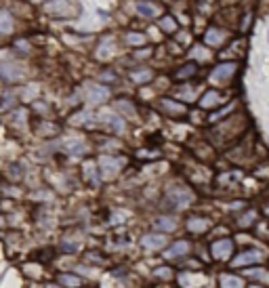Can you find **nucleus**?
<instances>
[{
	"mask_svg": "<svg viewBox=\"0 0 269 288\" xmlns=\"http://www.w3.org/2000/svg\"><path fill=\"white\" fill-rule=\"evenodd\" d=\"M97 118H99V122H101L103 126H108V129H110L112 133H124V120L116 114V111L103 110Z\"/></svg>",
	"mask_w": 269,
	"mask_h": 288,
	"instance_id": "1",
	"label": "nucleus"
},
{
	"mask_svg": "<svg viewBox=\"0 0 269 288\" xmlns=\"http://www.w3.org/2000/svg\"><path fill=\"white\" fill-rule=\"evenodd\" d=\"M194 196L187 192V189H183V187H173L171 192L166 194V200L171 202V204L175 208H183V206H187L189 202H192Z\"/></svg>",
	"mask_w": 269,
	"mask_h": 288,
	"instance_id": "2",
	"label": "nucleus"
},
{
	"mask_svg": "<svg viewBox=\"0 0 269 288\" xmlns=\"http://www.w3.org/2000/svg\"><path fill=\"white\" fill-rule=\"evenodd\" d=\"M110 97V90L101 87V84H87L84 87V99L89 103H101Z\"/></svg>",
	"mask_w": 269,
	"mask_h": 288,
	"instance_id": "3",
	"label": "nucleus"
},
{
	"mask_svg": "<svg viewBox=\"0 0 269 288\" xmlns=\"http://www.w3.org/2000/svg\"><path fill=\"white\" fill-rule=\"evenodd\" d=\"M122 166H124V160H120L116 156H101L99 158V168H101V173L105 175V177L116 175Z\"/></svg>",
	"mask_w": 269,
	"mask_h": 288,
	"instance_id": "4",
	"label": "nucleus"
},
{
	"mask_svg": "<svg viewBox=\"0 0 269 288\" xmlns=\"http://www.w3.org/2000/svg\"><path fill=\"white\" fill-rule=\"evenodd\" d=\"M0 78L4 82H15V80H21L23 78V69H21L17 63L13 61H6L0 66Z\"/></svg>",
	"mask_w": 269,
	"mask_h": 288,
	"instance_id": "5",
	"label": "nucleus"
},
{
	"mask_svg": "<svg viewBox=\"0 0 269 288\" xmlns=\"http://www.w3.org/2000/svg\"><path fill=\"white\" fill-rule=\"evenodd\" d=\"M233 72H236V63H221V66H217L215 69H212L210 80L212 82H221L225 78H229Z\"/></svg>",
	"mask_w": 269,
	"mask_h": 288,
	"instance_id": "6",
	"label": "nucleus"
},
{
	"mask_svg": "<svg viewBox=\"0 0 269 288\" xmlns=\"http://www.w3.org/2000/svg\"><path fill=\"white\" fill-rule=\"evenodd\" d=\"M134 11H137L141 17H156L158 15V6H156L154 2H150V0H137V2H134Z\"/></svg>",
	"mask_w": 269,
	"mask_h": 288,
	"instance_id": "7",
	"label": "nucleus"
},
{
	"mask_svg": "<svg viewBox=\"0 0 269 288\" xmlns=\"http://www.w3.org/2000/svg\"><path fill=\"white\" fill-rule=\"evenodd\" d=\"M210 250L217 259H227L231 255V240H219V242L212 244Z\"/></svg>",
	"mask_w": 269,
	"mask_h": 288,
	"instance_id": "8",
	"label": "nucleus"
},
{
	"mask_svg": "<svg viewBox=\"0 0 269 288\" xmlns=\"http://www.w3.org/2000/svg\"><path fill=\"white\" fill-rule=\"evenodd\" d=\"M261 259H263V255L259 250H246L238 259H233V265H250V263H259Z\"/></svg>",
	"mask_w": 269,
	"mask_h": 288,
	"instance_id": "9",
	"label": "nucleus"
},
{
	"mask_svg": "<svg viewBox=\"0 0 269 288\" xmlns=\"http://www.w3.org/2000/svg\"><path fill=\"white\" fill-rule=\"evenodd\" d=\"M225 40V32L219 30V27H210V30L206 32V36H204V42L210 46H221Z\"/></svg>",
	"mask_w": 269,
	"mask_h": 288,
	"instance_id": "10",
	"label": "nucleus"
},
{
	"mask_svg": "<svg viewBox=\"0 0 269 288\" xmlns=\"http://www.w3.org/2000/svg\"><path fill=\"white\" fill-rule=\"evenodd\" d=\"M112 53H114V40H112L110 36H105L101 42H99L95 55L99 59H108V57H112Z\"/></svg>",
	"mask_w": 269,
	"mask_h": 288,
	"instance_id": "11",
	"label": "nucleus"
},
{
	"mask_svg": "<svg viewBox=\"0 0 269 288\" xmlns=\"http://www.w3.org/2000/svg\"><path fill=\"white\" fill-rule=\"evenodd\" d=\"M164 236L162 234H147V236H143V240H141V244H143L145 248H162L164 246Z\"/></svg>",
	"mask_w": 269,
	"mask_h": 288,
	"instance_id": "12",
	"label": "nucleus"
},
{
	"mask_svg": "<svg viewBox=\"0 0 269 288\" xmlns=\"http://www.w3.org/2000/svg\"><path fill=\"white\" fill-rule=\"evenodd\" d=\"M13 32V15L6 9H0V36Z\"/></svg>",
	"mask_w": 269,
	"mask_h": 288,
	"instance_id": "13",
	"label": "nucleus"
},
{
	"mask_svg": "<svg viewBox=\"0 0 269 288\" xmlns=\"http://www.w3.org/2000/svg\"><path fill=\"white\" fill-rule=\"evenodd\" d=\"M160 105H162V110H164L166 114H171V116H183V114H185V105L175 103L171 99H162Z\"/></svg>",
	"mask_w": 269,
	"mask_h": 288,
	"instance_id": "14",
	"label": "nucleus"
},
{
	"mask_svg": "<svg viewBox=\"0 0 269 288\" xmlns=\"http://www.w3.org/2000/svg\"><path fill=\"white\" fill-rule=\"evenodd\" d=\"M63 150H66L69 156H80V154H84V143L80 141V139H67L66 143H63Z\"/></svg>",
	"mask_w": 269,
	"mask_h": 288,
	"instance_id": "15",
	"label": "nucleus"
},
{
	"mask_svg": "<svg viewBox=\"0 0 269 288\" xmlns=\"http://www.w3.org/2000/svg\"><path fill=\"white\" fill-rule=\"evenodd\" d=\"M189 250V244L185 242V240H181V242H175L171 248H168L166 252H164V257L166 259H175V257H181V255H185V252Z\"/></svg>",
	"mask_w": 269,
	"mask_h": 288,
	"instance_id": "16",
	"label": "nucleus"
},
{
	"mask_svg": "<svg viewBox=\"0 0 269 288\" xmlns=\"http://www.w3.org/2000/svg\"><path fill=\"white\" fill-rule=\"evenodd\" d=\"M187 229L189 231H196V234H200V231H206L208 229V219H202V217H192V219L187 221Z\"/></svg>",
	"mask_w": 269,
	"mask_h": 288,
	"instance_id": "17",
	"label": "nucleus"
},
{
	"mask_svg": "<svg viewBox=\"0 0 269 288\" xmlns=\"http://www.w3.org/2000/svg\"><path fill=\"white\" fill-rule=\"evenodd\" d=\"M82 175H84V179H87L89 183H97V181H99L95 162H84V164H82Z\"/></svg>",
	"mask_w": 269,
	"mask_h": 288,
	"instance_id": "18",
	"label": "nucleus"
},
{
	"mask_svg": "<svg viewBox=\"0 0 269 288\" xmlns=\"http://www.w3.org/2000/svg\"><path fill=\"white\" fill-rule=\"evenodd\" d=\"M154 78V72L152 69H137V72H133L131 74V80L134 84H145V82H150Z\"/></svg>",
	"mask_w": 269,
	"mask_h": 288,
	"instance_id": "19",
	"label": "nucleus"
},
{
	"mask_svg": "<svg viewBox=\"0 0 269 288\" xmlns=\"http://www.w3.org/2000/svg\"><path fill=\"white\" fill-rule=\"evenodd\" d=\"M126 40V44H131V46H143L145 44V34H141V32H129L124 36Z\"/></svg>",
	"mask_w": 269,
	"mask_h": 288,
	"instance_id": "20",
	"label": "nucleus"
},
{
	"mask_svg": "<svg viewBox=\"0 0 269 288\" xmlns=\"http://www.w3.org/2000/svg\"><path fill=\"white\" fill-rule=\"evenodd\" d=\"M219 101H221V97H219L217 90H208V93L202 97L200 105H202V108H215V105H217Z\"/></svg>",
	"mask_w": 269,
	"mask_h": 288,
	"instance_id": "21",
	"label": "nucleus"
},
{
	"mask_svg": "<svg viewBox=\"0 0 269 288\" xmlns=\"http://www.w3.org/2000/svg\"><path fill=\"white\" fill-rule=\"evenodd\" d=\"M154 225H156V229H162V231H173L177 227L175 219H171V217H158Z\"/></svg>",
	"mask_w": 269,
	"mask_h": 288,
	"instance_id": "22",
	"label": "nucleus"
},
{
	"mask_svg": "<svg viewBox=\"0 0 269 288\" xmlns=\"http://www.w3.org/2000/svg\"><path fill=\"white\" fill-rule=\"evenodd\" d=\"M59 282H61L63 286H67V288H78V286L82 284L80 278L72 276V273H61V276H59Z\"/></svg>",
	"mask_w": 269,
	"mask_h": 288,
	"instance_id": "23",
	"label": "nucleus"
},
{
	"mask_svg": "<svg viewBox=\"0 0 269 288\" xmlns=\"http://www.w3.org/2000/svg\"><path fill=\"white\" fill-rule=\"evenodd\" d=\"M244 282L236 276H223L221 278V288H242Z\"/></svg>",
	"mask_w": 269,
	"mask_h": 288,
	"instance_id": "24",
	"label": "nucleus"
},
{
	"mask_svg": "<svg viewBox=\"0 0 269 288\" xmlns=\"http://www.w3.org/2000/svg\"><path fill=\"white\" fill-rule=\"evenodd\" d=\"M194 74H196V66L194 63H187V66H183L179 72L175 74V78L177 80H185V78H189V76H194Z\"/></svg>",
	"mask_w": 269,
	"mask_h": 288,
	"instance_id": "25",
	"label": "nucleus"
},
{
	"mask_svg": "<svg viewBox=\"0 0 269 288\" xmlns=\"http://www.w3.org/2000/svg\"><path fill=\"white\" fill-rule=\"evenodd\" d=\"M160 27H162V30H164V32H168V34H173V32H177V21L173 19V17H162L160 19Z\"/></svg>",
	"mask_w": 269,
	"mask_h": 288,
	"instance_id": "26",
	"label": "nucleus"
},
{
	"mask_svg": "<svg viewBox=\"0 0 269 288\" xmlns=\"http://www.w3.org/2000/svg\"><path fill=\"white\" fill-rule=\"evenodd\" d=\"M13 103H15V97H13L11 93H4L2 95V101H0V111H6Z\"/></svg>",
	"mask_w": 269,
	"mask_h": 288,
	"instance_id": "27",
	"label": "nucleus"
},
{
	"mask_svg": "<svg viewBox=\"0 0 269 288\" xmlns=\"http://www.w3.org/2000/svg\"><path fill=\"white\" fill-rule=\"evenodd\" d=\"M61 250L74 252V250H78V244H76V242H61Z\"/></svg>",
	"mask_w": 269,
	"mask_h": 288,
	"instance_id": "28",
	"label": "nucleus"
},
{
	"mask_svg": "<svg viewBox=\"0 0 269 288\" xmlns=\"http://www.w3.org/2000/svg\"><path fill=\"white\" fill-rule=\"evenodd\" d=\"M118 105H120V108H122V110H126V114H134V110L131 108V103H129V101H126V99H122V101H118Z\"/></svg>",
	"mask_w": 269,
	"mask_h": 288,
	"instance_id": "29",
	"label": "nucleus"
},
{
	"mask_svg": "<svg viewBox=\"0 0 269 288\" xmlns=\"http://www.w3.org/2000/svg\"><path fill=\"white\" fill-rule=\"evenodd\" d=\"M89 118H90V116L87 114V111H84V114H80V116H76V118H72V122H74V124H82V122H87V120H89Z\"/></svg>",
	"mask_w": 269,
	"mask_h": 288,
	"instance_id": "30",
	"label": "nucleus"
},
{
	"mask_svg": "<svg viewBox=\"0 0 269 288\" xmlns=\"http://www.w3.org/2000/svg\"><path fill=\"white\" fill-rule=\"evenodd\" d=\"M171 269H166V267H162V269H156V276L158 278H171Z\"/></svg>",
	"mask_w": 269,
	"mask_h": 288,
	"instance_id": "31",
	"label": "nucleus"
},
{
	"mask_svg": "<svg viewBox=\"0 0 269 288\" xmlns=\"http://www.w3.org/2000/svg\"><path fill=\"white\" fill-rule=\"evenodd\" d=\"M101 80H105V82H112V80H114V74H112V72H105V74L101 76Z\"/></svg>",
	"mask_w": 269,
	"mask_h": 288,
	"instance_id": "32",
	"label": "nucleus"
},
{
	"mask_svg": "<svg viewBox=\"0 0 269 288\" xmlns=\"http://www.w3.org/2000/svg\"><path fill=\"white\" fill-rule=\"evenodd\" d=\"M11 173H13V177H17V179H19V177H21V166H13V168H11Z\"/></svg>",
	"mask_w": 269,
	"mask_h": 288,
	"instance_id": "33",
	"label": "nucleus"
},
{
	"mask_svg": "<svg viewBox=\"0 0 269 288\" xmlns=\"http://www.w3.org/2000/svg\"><path fill=\"white\" fill-rule=\"evenodd\" d=\"M250 23V15H246V19L242 21V30H246V25H248Z\"/></svg>",
	"mask_w": 269,
	"mask_h": 288,
	"instance_id": "34",
	"label": "nucleus"
},
{
	"mask_svg": "<svg viewBox=\"0 0 269 288\" xmlns=\"http://www.w3.org/2000/svg\"><path fill=\"white\" fill-rule=\"evenodd\" d=\"M48 288H59V286H48Z\"/></svg>",
	"mask_w": 269,
	"mask_h": 288,
	"instance_id": "35",
	"label": "nucleus"
},
{
	"mask_svg": "<svg viewBox=\"0 0 269 288\" xmlns=\"http://www.w3.org/2000/svg\"><path fill=\"white\" fill-rule=\"evenodd\" d=\"M34 2H42V0H34Z\"/></svg>",
	"mask_w": 269,
	"mask_h": 288,
	"instance_id": "36",
	"label": "nucleus"
},
{
	"mask_svg": "<svg viewBox=\"0 0 269 288\" xmlns=\"http://www.w3.org/2000/svg\"><path fill=\"white\" fill-rule=\"evenodd\" d=\"M2 223H4V221H2V219H0V225H2Z\"/></svg>",
	"mask_w": 269,
	"mask_h": 288,
	"instance_id": "37",
	"label": "nucleus"
}]
</instances>
